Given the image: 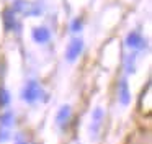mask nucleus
I'll use <instances>...</instances> for the list:
<instances>
[{"instance_id":"1","label":"nucleus","mask_w":152,"mask_h":144,"mask_svg":"<svg viewBox=\"0 0 152 144\" xmlns=\"http://www.w3.org/2000/svg\"><path fill=\"white\" fill-rule=\"evenodd\" d=\"M21 97H23V100H26L28 103H34L36 100H39V98L43 97V87H41L36 80H30L25 85L23 92H21Z\"/></svg>"},{"instance_id":"2","label":"nucleus","mask_w":152,"mask_h":144,"mask_svg":"<svg viewBox=\"0 0 152 144\" xmlns=\"http://www.w3.org/2000/svg\"><path fill=\"white\" fill-rule=\"evenodd\" d=\"M82 49H83V41H82V39H72V41H70V44H69V48H67V52H66L67 61L74 62L80 56Z\"/></svg>"},{"instance_id":"3","label":"nucleus","mask_w":152,"mask_h":144,"mask_svg":"<svg viewBox=\"0 0 152 144\" xmlns=\"http://www.w3.org/2000/svg\"><path fill=\"white\" fill-rule=\"evenodd\" d=\"M102 121H103V110L100 107H96L95 111L92 113V123H90V134L92 136H96L100 126H102Z\"/></svg>"},{"instance_id":"4","label":"nucleus","mask_w":152,"mask_h":144,"mask_svg":"<svg viewBox=\"0 0 152 144\" xmlns=\"http://www.w3.org/2000/svg\"><path fill=\"white\" fill-rule=\"evenodd\" d=\"M126 44H128L129 48H132V49H142L145 46V41H144V38H142L139 33L132 31V33H129V35H128Z\"/></svg>"},{"instance_id":"5","label":"nucleus","mask_w":152,"mask_h":144,"mask_svg":"<svg viewBox=\"0 0 152 144\" xmlns=\"http://www.w3.org/2000/svg\"><path fill=\"white\" fill-rule=\"evenodd\" d=\"M69 120H70V107L69 105H64L56 116V123L59 124L61 128H66L67 123H69Z\"/></svg>"},{"instance_id":"6","label":"nucleus","mask_w":152,"mask_h":144,"mask_svg":"<svg viewBox=\"0 0 152 144\" xmlns=\"http://www.w3.org/2000/svg\"><path fill=\"white\" fill-rule=\"evenodd\" d=\"M49 36H51L49 29L44 28V26H38V28L33 29V38H34V41H36V43L44 44V43L49 41Z\"/></svg>"},{"instance_id":"7","label":"nucleus","mask_w":152,"mask_h":144,"mask_svg":"<svg viewBox=\"0 0 152 144\" xmlns=\"http://www.w3.org/2000/svg\"><path fill=\"white\" fill-rule=\"evenodd\" d=\"M119 100H121L123 105H128L129 100H131V93H129L128 82L126 80H121V84H119Z\"/></svg>"},{"instance_id":"8","label":"nucleus","mask_w":152,"mask_h":144,"mask_svg":"<svg viewBox=\"0 0 152 144\" xmlns=\"http://www.w3.org/2000/svg\"><path fill=\"white\" fill-rule=\"evenodd\" d=\"M4 20H5V26H7V29H13L15 26H17V23H15V13L13 10H5V15H4Z\"/></svg>"},{"instance_id":"9","label":"nucleus","mask_w":152,"mask_h":144,"mask_svg":"<svg viewBox=\"0 0 152 144\" xmlns=\"http://www.w3.org/2000/svg\"><path fill=\"white\" fill-rule=\"evenodd\" d=\"M8 100H10V95H8V92L2 88V90H0V105H7Z\"/></svg>"},{"instance_id":"10","label":"nucleus","mask_w":152,"mask_h":144,"mask_svg":"<svg viewBox=\"0 0 152 144\" xmlns=\"http://www.w3.org/2000/svg\"><path fill=\"white\" fill-rule=\"evenodd\" d=\"M80 26H82V20L75 18V20L72 21V31H79V29H80Z\"/></svg>"}]
</instances>
